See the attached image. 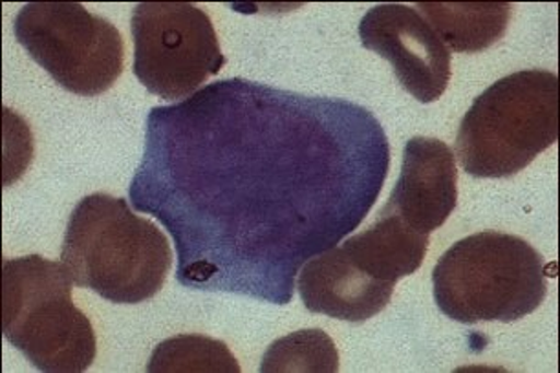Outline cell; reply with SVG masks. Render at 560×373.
<instances>
[{
  "instance_id": "obj_13",
  "label": "cell",
  "mask_w": 560,
  "mask_h": 373,
  "mask_svg": "<svg viewBox=\"0 0 560 373\" xmlns=\"http://www.w3.org/2000/svg\"><path fill=\"white\" fill-rule=\"evenodd\" d=\"M149 373H241V364L222 340L178 335L163 340L147 362Z\"/></svg>"
},
{
  "instance_id": "obj_8",
  "label": "cell",
  "mask_w": 560,
  "mask_h": 373,
  "mask_svg": "<svg viewBox=\"0 0 560 373\" xmlns=\"http://www.w3.org/2000/svg\"><path fill=\"white\" fill-rule=\"evenodd\" d=\"M359 39L393 65L398 83L423 105L440 100L451 81V51L415 8L377 4L359 23Z\"/></svg>"
},
{
  "instance_id": "obj_4",
  "label": "cell",
  "mask_w": 560,
  "mask_h": 373,
  "mask_svg": "<svg viewBox=\"0 0 560 373\" xmlns=\"http://www.w3.org/2000/svg\"><path fill=\"white\" fill-rule=\"evenodd\" d=\"M559 140V78L521 70L478 95L459 123L456 152L475 178H511Z\"/></svg>"
},
{
  "instance_id": "obj_2",
  "label": "cell",
  "mask_w": 560,
  "mask_h": 373,
  "mask_svg": "<svg viewBox=\"0 0 560 373\" xmlns=\"http://www.w3.org/2000/svg\"><path fill=\"white\" fill-rule=\"evenodd\" d=\"M61 260L73 284L114 304L156 296L173 268L165 234L124 198L84 196L68 220Z\"/></svg>"
},
{
  "instance_id": "obj_12",
  "label": "cell",
  "mask_w": 560,
  "mask_h": 373,
  "mask_svg": "<svg viewBox=\"0 0 560 373\" xmlns=\"http://www.w3.org/2000/svg\"><path fill=\"white\" fill-rule=\"evenodd\" d=\"M416 10L456 54L488 50L504 37L513 18L510 2H420Z\"/></svg>"
},
{
  "instance_id": "obj_10",
  "label": "cell",
  "mask_w": 560,
  "mask_h": 373,
  "mask_svg": "<svg viewBox=\"0 0 560 373\" xmlns=\"http://www.w3.org/2000/svg\"><path fill=\"white\" fill-rule=\"evenodd\" d=\"M396 285L374 279L331 247L304 264L298 290L308 312L347 323H366L388 306Z\"/></svg>"
},
{
  "instance_id": "obj_14",
  "label": "cell",
  "mask_w": 560,
  "mask_h": 373,
  "mask_svg": "<svg viewBox=\"0 0 560 373\" xmlns=\"http://www.w3.org/2000/svg\"><path fill=\"white\" fill-rule=\"evenodd\" d=\"M339 353L323 329H301L275 340L264 353L262 373H336Z\"/></svg>"
},
{
  "instance_id": "obj_6",
  "label": "cell",
  "mask_w": 560,
  "mask_h": 373,
  "mask_svg": "<svg viewBox=\"0 0 560 373\" xmlns=\"http://www.w3.org/2000/svg\"><path fill=\"white\" fill-rule=\"evenodd\" d=\"M13 32L30 57L72 94H105L124 73L119 30L79 2H30Z\"/></svg>"
},
{
  "instance_id": "obj_3",
  "label": "cell",
  "mask_w": 560,
  "mask_h": 373,
  "mask_svg": "<svg viewBox=\"0 0 560 373\" xmlns=\"http://www.w3.org/2000/svg\"><path fill=\"white\" fill-rule=\"evenodd\" d=\"M434 301L456 323H515L548 296L540 253L515 234L482 231L459 240L432 271Z\"/></svg>"
},
{
  "instance_id": "obj_11",
  "label": "cell",
  "mask_w": 560,
  "mask_h": 373,
  "mask_svg": "<svg viewBox=\"0 0 560 373\" xmlns=\"http://www.w3.org/2000/svg\"><path fill=\"white\" fill-rule=\"evenodd\" d=\"M429 244V234L418 233L398 214L382 209L376 222L348 238L341 247L364 273L396 285L398 280L421 268Z\"/></svg>"
},
{
  "instance_id": "obj_1",
  "label": "cell",
  "mask_w": 560,
  "mask_h": 373,
  "mask_svg": "<svg viewBox=\"0 0 560 373\" xmlns=\"http://www.w3.org/2000/svg\"><path fill=\"white\" fill-rule=\"evenodd\" d=\"M388 165L364 106L225 79L149 112L129 196L173 236L179 284L287 306L304 263L363 222Z\"/></svg>"
},
{
  "instance_id": "obj_5",
  "label": "cell",
  "mask_w": 560,
  "mask_h": 373,
  "mask_svg": "<svg viewBox=\"0 0 560 373\" xmlns=\"http://www.w3.org/2000/svg\"><path fill=\"white\" fill-rule=\"evenodd\" d=\"M72 285L65 264L40 255L2 264V334L39 372L81 373L96 361V331Z\"/></svg>"
},
{
  "instance_id": "obj_9",
  "label": "cell",
  "mask_w": 560,
  "mask_h": 373,
  "mask_svg": "<svg viewBox=\"0 0 560 373\" xmlns=\"http://www.w3.org/2000/svg\"><path fill=\"white\" fill-rule=\"evenodd\" d=\"M458 206L456 158L443 141L416 136L407 141L398 182L385 211L410 229L431 234L447 222Z\"/></svg>"
},
{
  "instance_id": "obj_7",
  "label": "cell",
  "mask_w": 560,
  "mask_h": 373,
  "mask_svg": "<svg viewBox=\"0 0 560 373\" xmlns=\"http://www.w3.org/2000/svg\"><path fill=\"white\" fill-rule=\"evenodd\" d=\"M135 75L151 94L185 100L219 75L225 57L208 13L189 2H141L132 12Z\"/></svg>"
}]
</instances>
